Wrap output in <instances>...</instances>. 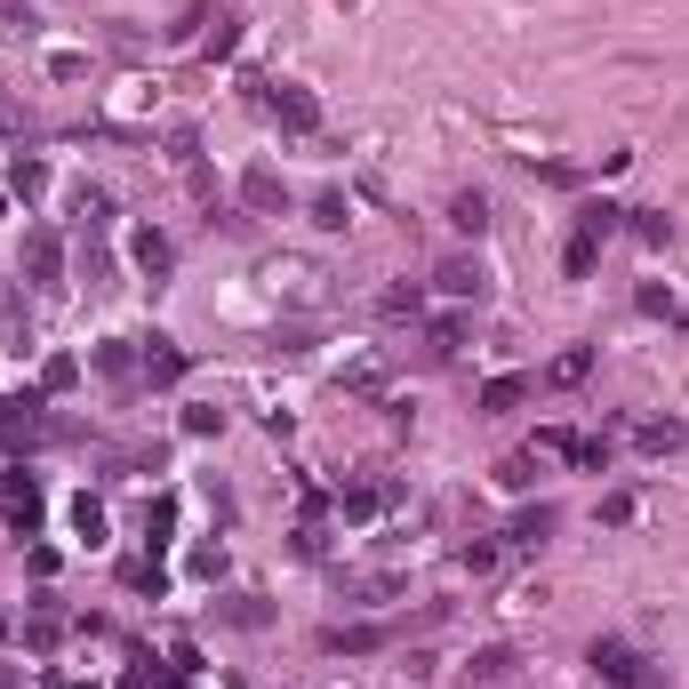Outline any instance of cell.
<instances>
[{
    "mask_svg": "<svg viewBox=\"0 0 689 689\" xmlns=\"http://www.w3.org/2000/svg\"><path fill=\"white\" fill-rule=\"evenodd\" d=\"M240 89H249L289 136H313V128H321V96H313V89H297V81H265V73H249Z\"/></svg>",
    "mask_w": 689,
    "mask_h": 689,
    "instance_id": "1",
    "label": "cell"
},
{
    "mask_svg": "<svg viewBox=\"0 0 689 689\" xmlns=\"http://www.w3.org/2000/svg\"><path fill=\"white\" fill-rule=\"evenodd\" d=\"M257 281H265L272 297H289V305H313L329 272H321L313 257H265V265H257Z\"/></svg>",
    "mask_w": 689,
    "mask_h": 689,
    "instance_id": "2",
    "label": "cell"
},
{
    "mask_svg": "<svg viewBox=\"0 0 689 689\" xmlns=\"http://www.w3.org/2000/svg\"><path fill=\"white\" fill-rule=\"evenodd\" d=\"M585 666H594L609 689H649V666H641V649H634V641H617V634H601L594 649H585Z\"/></svg>",
    "mask_w": 689,
    "mask_h": 689,
    "instance_id": "3",
    "label": "cell"
},
{
    "mask_svg": "<svg viewBox=\"0 0 689 689\" xmlns=\"http://www.w3.org/2000/svg\"><path fill=\"white\" fill-rule=\"evenodd\" d=\"M24 272H32L41 289L64 281V240H56V225H32V233H24Z\"/></svg>",
    "mask_w": 689,
    "mask_h": 689,
    "instance_id": "4",
    "label": "cell"
},
{
    "mask_svg": "<svg viewBox=\"0 0 689 689\" xmlns=\"http://www.w3.org/2000/svg\"><path fill=\"white\" fill-rule=\"evenodd\" d=\"M0 505H9V529H17V537L41 529V481H32V473H9V481H0Z\"/></svg>",
    "mask_w": 689,
    "mask_h": 689,
    "instance_id": "5",
    "label": "cell"
},
{
    "mask_svg": "<svg viewBox=\"0 0 689 689\" xmlns=\"http://www.w3.org/2000/svg\"><path fill=\"white\" fill-rule=\"evenodd\" d=\"M128 265H136V272H153V281H161V272L177 265V240H168L161 225H136V233H128Z\"/></svg>",
    "mask_w": 689,
    "mask_h": 689,
    "instance_id": "6",
    "label": "cell"
},
{
    "mask_svg": "<svg viewBox=\"0 0 689 689\" xmlns=\"http://www.w3.org/2000/svg\"><path fill=\"white\" fill-rule=\"evenodd\" d=\"M240 200H249L257 217H281V209H289V185H281V168H265V161H257L249 177H240Z\"/></svg>",
    "mask_w": 689,
    "mask_h": 689,
    "instance_id": "7",
    "label": "cell"
},
{
    "mask_svg": "<svg viewBox=\"0 0 689 689\" xmlns=\"http://www.w3.org/2000/svg\"><path fill=\"white\" fill-rule=\"evenodd\" d=\"M145 353H136V369H145V385H177L185 377V353H177V337H136Z\"/></svg>",
    "mask_w": 689,
    "mask_h": 689,
    "instance_id": "8",
    "label": "cell"
},
{
    "mask_svg": "<svg viewBox=\"0 0 689 689\" xmlns=\"http://www.w3.org/2000/svg\"><path fill=\"white\" fill-rule=\"evenodd\" d=\"M433 281H441V297H473V305L490 297V272H481V257H450Z\"/></svg>",
    "mask_w": 689,
    "mask_h": 689,
    "instance_id": "9",
    "label": "cell"
},
{
    "mask_svg": "<svg viewBox=\"0 0 689 689\" xmlns=\"http://www.w3.org/2000/svg\"><path fill=\"white\" fill-rule=\"evenodd\" d=\"M513 666H522V658H513L505 641H490V649H473V658H465V681L473 689H497V681H513Z\"/></svg>",
    "mask_w": 689,
    "mask_h": 689,
    "instance_id": "10",
    "label": "cell"
},
{
    "mask_svg": "<svg viewBox=\"0 0 689 689\" xmlns=\"http://www.w3.org/2000/svg\"><path fill=\"white\" fill-rule=\"evenodd\" d=\"M585 377H594V344H569V353H554V361H545V377H537V385L569 393V385H585Z\"/></svg>",
    "mask_w": 689,
    "mask_h": 689,
    "instance_id": "11",
    "label": "cell"
},
{
    "mask_svg": "<svg viewBox=\"0 0 689 689\" xmlns=\"http://www.w3.org/2000/svg\"><path fill=\"white\" fill-rule=\"evenodd\" d=\"M537 393V377H490V385H481V418H505V409H522Z\"/></svg>",
    "mask_w": 689,
    "mask_h": 689,
    "instance_id": "12",
    "label": "cell"
},
{
    "mask_svg": "<svg viewBox=\"0 0 689 689\" xmlns=\"http://www.w3.org/2000/svg\"><path fill=\"white\" fill-rule=\"evenodd\" d=\"M217 617H225V626H240V634H265V626H272V601H257V594H225Z\"/></svg>",
    "mask_w": 689,
    "mask_h": 689,
    "instance_id": "13",
    "label": "cell"
},
{
    "mask_svg": "<svg viewBox=\"0 0 689 689\" xmlns=\"http://www.w3.org/2000/svg\"><path fill=\"white\" fill-rule=\"evenodd\" d=\"M321 649H337V658H369V649H385V626H329Z\"/></svg>",
    "mask_w": 689,
    "mask_h": 689,
    "instance_id": "14",
    "label": "cell"
},
{
    "mask_svg": "<svg viewBox=\"0 0 689 689\" xmlns=\"http://www.w3.org/2000/svg\"><path fill=\"white\" fill-rule=\"evenodd\" d=\"M617 225H626V209H617V200H585V209H577V240H594V249H601Z\"/></svg>",
    "mask_w": 689,
    "mask_h": 689,
    "instance_id": "15",
    "label": "cell"
},
{
    "mask_svg": "<svg viewBox=\"0 0 689 689\" xmlns=\"http://www.w3.org/2000/svg\"><path fill=\"white\" fill-rule=\"evenodd\" d=\"M626 233L641 240V249H666V240H673V217H666V209H626Z\"/></svg>",
    "mask_w": 689,
    "mask_h": 689,
    "instance_id": "16",
    "label": "cell"
},
{
    "mask_svg": "<svg viewBox=\"0 0 689 689\" xmlns=\"http://www.w3.org/2000/svg\"><path fill=\"white\" fill-rule=\"evenodd\" d=\"M554 537V505H529V513H513V529H505V545H545Z\"/></svg>",
    "mask_w": 689,
    "mask_h": 689,
    "instance_id": "17",
    "label": "cell"
},
{
    "mask_svg": "<svg viewBox=\"0 0 689 689\" xmlns=\"http://www.w3.org/2000/svg\"><path fill=\"white\" fill-rule=\"evenodd\" d=\"M9 193H17V200H41V193H49V161H24V153H17V161H9Z\"/></svg>",
    "mask_w": 689,
    "mask_h": 689,
    "instance_id": "18",
    "label": "cell"
},
{
    "mask_svg": "<svg viewBox=\"0 0 689 689\" xmlns=\"http://www.w3.org/2000/svg\"><path fill=\"white\" fill-rule=\"evenodd\" d=\"M73 217H81V233L96 240V233H105V225H113V200H105V193H96V185H81V193H73Z\"/></svg>",
    "mask_w": 689,
    "mask_h": 689,
    "instance_id": "19",
    "label": "cell"
},
{
    "mask_svg": "<svg viewBox=\"0 0 689 689\" xmlns=\"http://www.w3.org/2000/svg\"><path fill=\"white\" fill-rule=\"evenodd\" d=\"M450 225L481 240V233H490V193H457V200H450Z\"/></svg>",
    "mask_w": 689,
    "mask_h": 689,
    "instance_id": "20",
    "label": "cell"
},
{
    "mask_svg": "<svg viewBox=\"0 0 689 689\" xmlns=\"http://www.w3.org/2000/svg\"><path fill=\"white\" fill-rule=\"evenodd\" d=\"M681 441H689V425H681V418H649V425H641V450H649V457L681 450Z\"/></svg>",
    "mask_w": 689,
    "mask_h": 689,
    "instance_id": "21",
    "label": "cell"
},
{
    "mask_svg": "<svg viewBox=\"0 0 689 689\" xmlns=\"http://www.w3.org/2000/svg\"><path fill=\"white\" fill-rule=\"evenodd\" d=\"M193 49H200V56H209V64H225V56L240 49V24H233V17H217V24H209V32H200V41H193Z\"/></svg>",
    "mask_w": 689,
    "mask_h": 689,
    "instance_id": "22",
    "label": "cell"
},
{
    "mask_svg": "<svg viewBox=\"0 0 689 689\" xmlns=\"http://www.w3.org/2000/svg\"><path fill=\"white\" fill-rule=\"evenodd\" d=\"M73 385H81V361L73 353H49L41 361V393H73Z\"/></svg>",
    "mask_w": 689,
    "mask_h": 689,
    "instance_id": "23",
    "label": "cell"
},
{
    "mask_svg": "<svg viewBox=\"0 0 689 689\" xmlns=\"http://www.w3.org/2000/svg\"><path fill=\"white\" fill-rule=\"evenodd\" d=\"M73 529H81V537H89V545H96V537H105V505H96V497H89V490H81V497H73Z\"/></svg>",
    "mask_w": 689,
    "mask_h": 689,
    "instance_id": "24",
    "label": "cell"
},
{
    "mask_svg": "<svg viewBox=\"0 0 689 689\" xmlns=\"http://www.w3.org/2000/svg\"><path fill=\"white\" fill-rule=\"evenodd\" d=\"M497 481H505V490H529V481H537V450H522V457H505V465H497Z\"/></svg>",
    "mask_w": 689,
    "mask_h": 689,
    "instance_id": "25",
    "label": "cell"
},
{
    "mask_svg": "<svg viewBox=\"0 0 689 689\" xmlns=\"http://www.w3.org/2000/svg\"><path fill=\"white\" fill-rule=\"evenodd\" d=\"M594 257H601L594 240H577V233H569V249H562V265H569V281H585V272H594Z\"/></svg>",
    "mask_w": 689,
    "mask_h": 689,
    "instance_id": "26",
    "label": "cell"
},
{
    "mask_svg": "<svg viewBox=\"0 0 689 689\" xmlns=\"http://www.w3.org/2000/svg\"><path fill=\"white\" fill-rule=\"evenodd\" d=\"M56 634H64V617H56V609H32V626H24V641H32V649H49Z\"/></svg>",
    "mask_w": 689,
    "mask_h": 689,
    "instance_id": "27",
    "label": "cell"
},
{
    "mask_svg": "<svg viewBox=\"0 0 689 689\" xmlns=\"http://www.w3.org/2000/svg\"><path fill=\"white\" fill-rule=\"evenodd\" d=\"M344 217H353V209H344V193H321V200H313V225H329V233H337Z\"/></svg>",
    "mask_w": 689,
    "mask_h": 689,
    "instance_id": "28",
    "label": "cell"
},
{
    "mask_svg": "<svg viewBox=\"0 0 689 689\" xmlns=\"http://www.w3.org/2000/svg\"><path fill=\"white\" fill-rule=\"evenodd\" d=\"M200 24H209V9H185L177 24H168V41H200Z\"/></svg>",
    "mask_w": 689,
    "mask_h": 689,
    "instance_id": "29",
    "label": "cell"
},
{
    "mask_svg": "<svg viewBox=\"0 0 689 689\" xmlns=\"http://www.w3.org/2000/svg\"><path fill=\"white\" fill-rule=\"evenodd\" d=\"M418 305H425V289H418V281H409V289H385V313H418Z\"/></svg>",
    "mask_w": 689,
    "mask_h": 689,
    "instance_id": "30",
    "label": "cell"
},
{
    "mask_svg": "<svg viewBox=\"0 0 689 689\" xmlns=\"http://www.w3.org/2000/svg\"><path fill=\"white\" fill-rule=\"evenodd\" d=\"M185 433H225V409H185Z\"/></svg>",
    "mask_w": 689,
    "mask_h": 689,
    "instance_id": "31",
    "label": "cell"
},
{
    "mask_svg": "<svg viewBox=\"0 0 689 689\" xmlns=\"http://www.w3.org/2000/svg\"><path fill=\"white\" fill-rule=\"evenodd\" d=\"M193 577H225V545H200V554H193Z\"/></svg>",
    "mask_w": 689,
    "mask_h": 689,
    "instance_id": "32",
    "label": "cell"
},
{
    "mask_svg": "<svg viewBox=\"0 0 689 689\" xmlns=\"http://www.w3.org/2000/svg\"><path fill=\"white\" fill-rule=\"evenodd\" d=\"M121 577H128V585H136V594H161V569H153V562H128V569H121Z\"/></svg>",
    "mask_w": 689,
    "mask_h": 689,
    "instance_id": "33",
    "label": "cell"
},
{
    "mask_svg": "<svg viewBox=\"0 0 689 689\" xmlns=\"http://www.w3.org/2000/svg\"><path fill=\"white\" fill-rule=\"evenodd\" d=\"M0 689H17V666H0Z\"/></svg>",
    "mask_w": 689,
    "mask_h": 689,
    "instance_id": "34",
    "label": "cell"
},
{
    "mask_svg": "<svg viewBox=\"0 0 689 689\" xmlns=\"http://www.w3.org/2000/svg\"><path fill=\"white\" fill-rule=\"evenodd\" d=\"M0 634H9V609H0Z\"/></svg>",
    "mask_w": 689,
    "mask_h": 689,
    "instance_id": "35",
    "label": "cell"
},
{
    "mask_svg": "<svg viewBox=\"0 0 689 689\" xmlns=\"http://www.w3.org/2000/svg\"><path fill=\"white\" fill-rule=\"evenodd\" d=\"M0 209H9V193H0Z\"/></svg>",
    "mask_w": 689,
    "mask_h": 689,
    "instance_id": "36",
    "label": "cell"
}]
</instances>
